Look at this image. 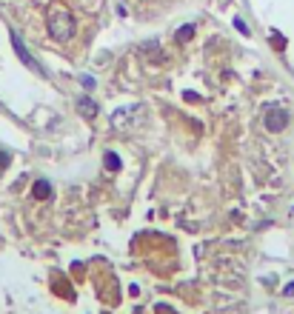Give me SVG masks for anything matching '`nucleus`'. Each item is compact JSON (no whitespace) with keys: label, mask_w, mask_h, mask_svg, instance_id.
Returning <instances> with one entry per match:
<instances>
[{"label":"nucleus","mask_w":294,"mask_h":314,"mask_svg":"<svg viewBox=\"0 0 294 314\" xmlns=\"http://www.w3.org/2000/svg\"><path fill=\"white\" fill-rule=\"evenodd\" d=\"M94 83H97V80H94L91 74H80V86H83V89H89V92H91V89H94Z\"/></svg>","instance_id":"nucleus-9"},{"label":"nucleus","mask_w":294,"mask_h":314,"mask_svg":"<svg viewBox=\"0 0 294 314\" xmlns=\"http://www.w3.org/2000/svg\"><path fill=\"white\" fill-rule=\"evenodd\" d=\"M272 37H274V43H277V49L286 46V40H283V35H280V32H272Z\"/></svg>","instance_id":"nucleus-11"},{"label":"nucleus","mask_w":294,"mask_h":314,"mask_svg":"<svg viewBox=\"0 0 294 314\" xmlns=\"http://www.w3.org/2000/svg\"><path fill=\"white\" fill-rule=\"evenodd\" d=\"M49 35L55 37V40H72L74 37V17H72V12L69 9H52L49 12Z\"/></svg>","instance_id":"nucleus-1"},{"label":"nucleus","mask_w":294,"mask_h":314,"mask_svg":"<svg viewBox=\"0 0 294 314\" xmlns=\"http://www.w3.org/2000/svg\"><path fill=\"white\" fill-rule=\"evenodd\" d=\"M11 46H14V52H17V58H20L23 63L29 66V69H34V71H43L40 66H37V60H34L32 55H29V49L23 46V40H20V35H17V32H11Z\"/></svg>","instance_id":"nucleus-4"},{"label":"nucleus","mask_w":294,"mask_h":314,"mask_svg":"<svg viewBox=\"0 0 294 314\" xmlns=\"http://www.w3.org/2000/svg\"><path fill=\"white\" fill-rule=\"evenodd\" d=\"M194 37V26L192 23H186V26H180V29H177V40H183V43H186V40H192Z\"/></svg>","instance_id":"nucleus-8"},{"label":"nucleus","mask_w":294,"mask_h":314,"mask_svg":"<svg viewBox=\"0 0 294 314\" xmlns=\"http://www.w3.org/2000/svg\"><path fill=\"white\" fill-rule=\"evenodd\" d=\"M283 294H286V297H294V280H292V283H289V286L283 289Z\"/></svg>","instance_id":"nucleus-12"},{"label":"nucleus","mask_w":294,"mask_h":314,"mask_svg":"<svg viewBox=\"0 0 294 314\" xmlns=\"http://www.w3.org/2000/svg\"><path fill=\"white\" fill-rule=\"evenodd\" d=\"M234 29H237V32H243V35H251V29H249L246 23H243L240 17H234Z\"/></svg>","instance_id":"nucleus-10"},{"label":"nucleus","mask_w":294,"mask_h":314,"mask_svg":"<svg viewBox=\"0 0 294 314\" xmlns=\"http://www.w3.org/2000/svg\"><path fill=\"white\" fill-rule=\"evenodd\" d=\"M77 112L86 117V120H91V117H97V103H94L91 97H80L77 100Z\"/></svg>","instance_id":"nucleus-5"},{"label":"nucleus","mask_w":294,"mask_h":314,"mask_svg":"<svg viewBox=\"0 0 294 314\" xmlns=\"http://www.w3.org/2000/svg\"><path fill=\"white\" fill-rule=\"evenodd\" d=\"M286 126H289V112L286 109H272L266 115V128L269 131H283Z\"/></svg>","instance_id":"nucleus-3"},{"label":"nucleus","mask_w":294,"mask_h":314,"mask_svg":"<svg viewBox=\"0 0 294 314\" xmlns=\"http://www.w3.org/2000/svg\"><path fill=\"white\" fill-rule=\"evenodd\" d=\"M3 166H9V154H0V169Z\"/></svg>","instance_id":"nucleus-13"},{"label":"nucleus","mask_w":294,"mask_h":314,"mask_svg":"<svg viewBox=\"0 0 294 314\" xmlns=\"http://www.w3.org/2000/svg\"><path fill=\"white\" fill-rule=\"evenodd\" d=\"M32 194L37 200H49L52 197V183H49V180H37V183L32 186Z\"/></svg>","instance_id":"nucleus-6"},{"label":"nucleus","mask_w":294,"mask_h":314,"mask_svg":"<svg viewBox=\"0 0 294 314\" xmlns=\"http://www.w3.org/2000/svg\"><path fill=\"white\" fill-rule=\"evenodd\" d=\"M146 120V106L143 103H129L123 109H117L112 115V128L114 131H126V128L132 126H140Z\"/></svg>","instance_id":"nucleus-2"},{"label":"nucleus","mask_w":294,"mask_h":314,"mask_svg":"<svg viewBox=\"0 0 294 314\" xmlns=\"http://www.w3.org/2000/svg\"><path fill=\"white\" fill-rule=\"evenodd\" d=\"M120 157H117V154H114V151H109V154H106V169H109V172H120Z\"/></svg>","instance_id":"nucleus-7"}]
</instances>
